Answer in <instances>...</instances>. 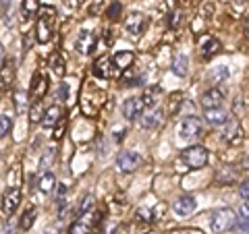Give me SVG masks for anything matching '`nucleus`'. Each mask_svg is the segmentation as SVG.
<instances>
[{
    "label": "nucleus",
    "mask_w": 249,
    "mask_h": 234,
    "mask_svg": "<svg viewBox=\"0 0 249 234\" xmlns=\"http://www.w3.org/2000/svg\"><path fill=\"white\" fill-rule=\"evenodd\" d=\"M54 15H56V11H54L52 6H42L40 19H37V23H36V35H37V42H40V44H46V42L52 40Z\"/></svg>",
    "instance_id": "1"
},
{
    "label": "nucleus",
    "mask_w": 249,
    "mask_h": 234,
    "mask_svg": "<svg viewBox=\"0 0 249 234\" xmlns=\"http://www.w3.org/2000/svg\"><path fill=\"white\" fill-rule=\"evenodd\" d=\"M208 158H210V153L204 145H191V147H187V150H183V153H181V160L185 162V166H189L191 170L204 168L208 164Z\"/></svg>",
    "instance_id": "2"
},
{
    "label": "nucleus",
    "mask_w": 249,
    "mask_h": 234,
    "mask_svg": "<svg viewBox=\"0 0 249 234\" xmlns=\"http://www.w3.org/2000/svg\"><path fill=\"white\" fill-rule=\"evenodd\" d=\"M235 222H237V216H235V212H232V209H229V207L216 209V212L212 214V220H210L214 232H229V230H232Z\"/></svg>",
    "instance_id": "3"
},
{
    "label": "nucleus",
    "mask_w": 249,
    "mask_h": 234,
    "mask_svg": "<svg viewBox=\"0 0 249 234\" xmlns=\"http://www.w3.org/2000/svg\"><path fill=\"white\" fill-rule=\"evenodd\" d=\"M178 133H181L183 139H197L204 135V120L197 118V116H187L178 127Z\"/></svg>",
    "instance_id": "4"
},
{
    "label": "nucleus",
    "mask_w": 249,
    "mask_h": 234,
    "mask_svg": "<svg viewBox=\"0 0 249 234\" xmlns=\"http://www.w3.org/2000/svg\"><path fill=\"white\" fill-rule=\"evenodd\" d=\"M116 166H119L121 172H135L142 166V155L137 151H121L119 158H116Z\"/></svg>",
    "instance_id": "5"
},
{
    "label": "nucleus",
    "mask_w": 249,
    "mask_h": 234,
    "mask_svg": "<svg viewBox=\"0 0 249 234\" xmlns=\"http://www.w3.org/2000/svg\"><path fill=\"white\" fill-rule=\"evenodd\" d=\"M124 29H127L131 35H142L147 29V17L143 13H131L129 17L124 19Z\"/></svg>",
    "instance_id": "6"
},
{
    "label": "nucleus",
    "mask_w": 249,
    "mask_h": 234,
    "mask_svg": "<svg viewBox=\"0 0 249 234\" xmlns=\"http://www.w3.org/2000/svg\"><path fill=\"white\" fill-rule=\"evenodd\" d=\"M21 203V191L17 189V186H11V189H6L4 195H2V212L6 216L15 214V209L19 207Z\"/></svg>",
    "instance_id": "7"
},
{
    "label": "nucleus",
    "mask_w": 249,
    "mask_h": 234,
    "mask_svg": "<svg viewBox=\"0 0 249 234\" xmlns=\"http://www.w3.org/2000/svg\"><path fill=\"white\" fill-rule=\"evenodd\" d=\"M75 48L79 54H83V56H88V54L93 52V48H96V33H91V31H81L79 35H77L75 40Z\"/></svg>",
    "instance_id": "8"
},
{
    "label": "nucleus",
    "mask_w": 249,
    "mask_h": 234,
    "mask_svg": "<svg viewBox=\"0 0 249 234\" xmlns=\"http://www.w3.org/2000/svg\"><path fill=\"white\" fill-rule=\"evenodd\" d=\"M220 42L216 40L214 35H210V33H204V35H199V50H201V56L204 58H212L216 56L218 52H220Z\"/></svg>",
    "instance_id": "9"
},
{
    "label": "nucleus",
    "mask_w": 249,
    "mask_h": 234,
    "mask_svg": "<svg viewBox=\"0 0 249 234\" xmlns=\"http://www.w3.org/2000/svg\"><path fill=\"white\" fill-rule=\"evenodd\" d=\"M143 110H145V106L142 102V98H129L127 102L123 104V116L127 120H135L137 116H142Z\"/></svg>",
    "instance_id": "10"
},
{
    "label": "nucleus",
    "mask_w": 249,
    "mask_h": 234,
    "mask_svg": "<svg viewBox=\"0 0 249 234\" xmlns=\"http://www.w3.org/2000/svg\"><path fill=\"white\" fill-rule=\"evenodd\" d=\"M196 207H197V201L193 195H183V197H178L175 201V214L177 216H191L193 212H196Z\"/></svg>",
    "instance_id": "11"
},
{
    "label": "nucleus",
    "mask_w": 249,
    "mask_h": 234,
    "mask_svg": "<svg viewBox=\"0 0 249 234\" xmlns=\"http://www.w3.org/2000/svg\"><path fill=\"white\" fill-rule=\"evenodd\" d=\"M46 91H48V77L37 73L34 77V81H31V98H34V102H40L46 96Z\"/></svg>",
    "instance_id": "12"
},
{
    "label": "nucleus",
    "mask_w": 249,
    "mask_h": 234,
    "mask_svg": "<svg viewBox=\"0 0 249 234\" xmlns=\"http://www.w3.org/2000/svg\"><path fill=\"white\" fill-rule=\"evenodd\" d=\"M160 122H162V110L160 108H150V110L142 112V116H139V124H142L143 129H156Z\"/></svg>",
    "instance_id": "13"
},
{
    "label": "nucleus",
    "mask_w": 249,
    "mask_h": 234,
    "mask_svg": "<svg viewBox=\"0 0 249 234\" xmlns=\"http://www.w3.org/2000/svg\"><path fill=\"white\" fill-rule=\"evenodd\" d=\"M222 100H224V93L222 89H218V87H212V89H208L201 93V106L206 108H218V106H222Z\"/></svg>",
    "instance_id": "14"
},
{
    "label": "nucleus",
    "mask_w": 249,
    "mask_h": 234,
    "mask_svg": "<svg viewBox=\"0 0 249 234\" xmlns=\"http://www.w3.org/2000/svg\"><path fill=\"white\" fill-rule=\"evenodd\" d=\"M204 120L210 122V124H214V127H220V124H227L229 122V114H227V110H224L222 106L208 108L206 114H204Z\"/></svg>",
    "instance_id": "15"
},
{
    "label": "nucleus",
    "mask_w": 249,
    "mask_h": 234,
    "mask_svg": "<svg viewBox=\"0 0 249 234\" xmlns=\"http://www.w3.org/2000/svg\"><path fill=\"white\" fill-rule=\"evenodd\" d=\"M91 214H83L79 220H75L71 226H69V234H89L91 232Z\"/></svg>",
    "instance_id": "16"
},
{
    "label": "nucleus",
    "mask_w": 249,
    "mask_h": 234,
    "mask_svg": "<svg viewBox=\"0 0 249 234\" xmlns=\"http://www.w3.org/2000/svg\"><path fill=\"white\" fill-rule=\"evenodd\" d=\"M112 58H108V56H100L96 62H93V75L100 77V79H108L112 73Z\"/></svg>",
    "instance_id": "17"
},
{
    "label": "nucleus",
    "mask_w": 249,
    "mask_h": 234,
    "mask_svg": "<svg viewBox=\"0 0 249 234\" xmlns=\"http://www.w3.org/2000/svg\"><path fill=\"white\" fill-rule=\"evenodd\" d=\"M232 230H235L237 234H247L249 232V203L241 205L237 222H235V226H232Z\"/></svg>",
    "instance_id": "18"
},
{
    "label": "nucleus",
    "mask_w": 249,
    "mask_h": 234,
    "mask_svg": "<svg viewBox=\"0 0 249 234\" xmlns=\"http://www.w3.org/2000/svg\"><path fill=\"white\" fill-rule=\"evenodd\" d=\"M62 118V108L60 106H50L48 110L44 112V118H42V124L46 129L50 127H56V122Z\"/></svg>",
    "instance_id": "19"
},
{
    "label": "nucleus",
    "mask_w": 249,
    "mask_h": 234,
    "mask_svg": "<svg viewBox=\"0 0 249 234\" xmlns=\"http://www.w3.org/2000/svg\"><path fill=\"white\" fill-rule=\"evenodd\" d=\"M241 137H243V129H241V124L237 120H232L229 124L227 133H224V139H227V143L237 145V143H241Z\"/></svg>",
    "instance_id": "20"
},
{
    "label": "nucleus",
    "mask_w": 249,
    "mask_h": 234,
    "mask_svg": "<svg viewBox=\"0 0 249 234\" xmlns=\"http://www.w3.org/2000/svg\"><path fill=\"white\" fill-rule=\"evenodd\" d=\"M133 52H129V50H124V52H119L116 56L112 58V62H114V67L116 68H121V71H124V68H129L131 65H133Z\"/></svg>",
    "instance_id": "21"
},
{
    "label": "nucleus",
    "mask_w": 249,
    "mask_h": 234,
    "mask_svg": "<svg viewBox=\"0 0 249 234\" xmlns=\"http://www.w3.org/2000/svg\"><path fill=\"white\" fill-rule=\"evenodd\" d=\"M158 96H160V87H147L145 91H143V96H142V102H143V106L145 108H154V104L158 102Z\"/></svg>",
    "instance_id": "22"
},
{
    "label": "nucleus",
    "mask_w": 249,
    "mask_h": 234,
    "mask_svg": "<svg viewBox=\"0 0 249 234\" xmlns=\"http://www.w3.org/2000/svg\"><path fill=\"white\" fill-rule=\"evenodd\" d=\"M50 68L54 71V75H58V77H62L65 75V58H62V54H58V52H54L52 56H50Z\"/></svg>",
    "instance_id": "23"
},
{
    "label": "nucleus",
    "mask_w": 249,
    "mask_h": 234,
    "mask_svg": "<svg viewBox=\"0 0 249 234\" xmlns=\"http://www.w3.org/2000/svg\"><path fill=\"white\" fill-rule=\"evenodd\" d=\"M187 65H189L187 56H177L175 62H173V73H175L177 77H185V75H187Z\"/></svg>",
    "instance_id": "24"
},
{
    "label": "nucleus",
    "mask_w": 249,
    "mask_h": 234,
    "mask_svg": "<svg viewBox=\"0 0 249 234\" xmlns=\"http://www.w3.org/2000/svg\"><path fill=\"white\" fill-rule=\"evenodd\" d=\"M36 209L34 207H29L27 209V212L25 214H23V217H21V222H19V226H21V228L23 230H29L31 228V226H34V222H36Z\"/></svg>",
    "instance_id": "25"
},
{
    "label": "nucleus",
    "mask_w": 249,
    "mask_h": 234,
    "mask_svg": "<svg viewBox=\"0 0 249 234\" xmlns=\"http://www.w3.org/2000/svg\"><path fill=\"white\" fill-rule=\"evenodd\" d=\"M54 183H56L54 174H52V172H44L42 178H40V189H42L44 193H50V191L54 189Z\"/></svg>",
    "instance_id": "26"
},
{
    "label": "nucleus",
    "mask_w": 249,
    "mask_h": 234,
    "mask_svg": "<svg viewBox=\"0 0 249 234\" xmlns=\"http://www.w3.org/2000/svg\"><path fill=\"white\" fill-rule=\"evenodd\" d=\"M229 77V71H227V67H220V68H214L212 73H210V83H222L224 79Z\"/></svg>",
    "instance_id": "27"
},
{
    "label": "nucleus",
    "mask_w": 249,
    "mask_h": 234,
    "mask_svg": "<svg viewBox=\"0 0 249 234\" xmlns=\"http://www.w3.org/2000/svg\"><path fill=\"white\" fill-rule=\"evenodd\" d=\"M37 9H40L37 0H25L23 2V15H25V19H31V15H36Z\"/></svg>",
    "instance_id": "28"
},
{
    "label": "nucleus",
    "mask_w": 249,
    "mask_h": 234,
    "mask_svg": "<svg viewBox=\"0 0 249 234\" xmlns=\"http://www.w3.org/2000/svg\"><path fill=\"white\" fill-rule=\"evenodd\" d=\"M11 127H13V120H11V116H6V114H2V116H0V139L9 135Z\"/></svg>",
    "instance_id": "29"
},
{
    "label": "nucleus",
    "mask_w": 249,
    "mask_h": 234,
    "mask_svg": "<svg viewBox=\"0 0 249 234\" xmlns=\"http://www.w3.org/2000/svg\"><path fill=\"white\" fill-rule=\"evenodd\" d=\"M15 102H17V112L23 114L25 112V106H27V98L23 91H15Z\"/></svg>",
    "instance_id": "30"
},
{
    "label": "nucleus",
    "mask_w": 249,
    "mask_h": 234,
    "mask_svg": "<svg viewBox=\"0 0 249 234\" xmlns=\"http://www.w3.org/2000/svg\"><path fill=\"white\" fill-rule=\"evenodd\" d=\"M91 207H93V195H85L83 201H81V207H79V216L89 214Z\"/></svg>",
    "instance_id": "31"
},
{
    "label": "nucleus",
    "mask_w": 249,
    "mask_h": 234,
    "mask_svg": "<svg viewBox=\"0 0 249 234\" xmlns=\"http://www.w3.org/2000/svg\"><path fill=\"white\" fill-rule=\"evenodd\" d=\"M31 120L37 122V120H42V104L40 102H34V106H31Z\"/></svg>",
    "instance_id": "32"
},
{
    "label": "nucleus",
    "mask_w": 249,
    "mask_h": 234,
    "mask_svg": "<svg viewBox=\"0 0 249 234\" xmlns=\"http://www.w3.org/2000/svg\"><path fill=\"white\" fill-rule=\"evenodd\" d=\"M65 129H67V120L65 118H60V124L56 122V129H54V139H62V135H65Z\"/></svg>",
    "instance_id": "33"
},
{
    "label": "nucleus",
    "mask_w": 249,
    "mask_h": 234,
    "mask_svg": "<svg viewBox=\"0 0 249 234\" xmlns=\"http://www.w3.org/2000/svg\"><path fill=\"white\" fill-rule=\"evenodd\" d=\"M168 25L177 29L178 25H181V11H175V13H170V19H168Z\"/></svg>",
    "instance_id": "34"
},
{
    "label": "nucleus",
    "mask_w": 249,
    "mask_h": 234,
    "mask_svg": "<svg viewBox=\"0 0 249 234\" xmlns=\"http://www.w3.org/2000/svg\"><path fill=\"white\" fill-rule=\"evenodd\" d=\"M52 160H54V150L50 147V150L46 151V155H44V158L40 160V166H42V168H48L50 164H52Z\"/></svg>",
    "instance_id": "35"
},
{
    "label": "nucleus",
    "mask_w": 249,
    "mask_h": 234,
    "mask_svg": "<svg viewBox=\"0 0 249 234\" xmlns=\"http://www.w3.org/2000/svg\"><path fill=\"white\" fill-rule=\"evenodd\" d=\"M119 13H121V2H112L110 6H108V17L110 19H116Z\"/></svg>",
    "instance_id": "36"
},
{
    "label": "nucleus",
    "mask_w": 249,
    "mask_h": 234,
    "mask_svg": "<svg viewBox=\"0 0 249 234\" xmlns=\"http://www.w3.org/2000/svg\"><path fill=\"white\" fill-rule=\"evenodd\" d=\"M11 77H13V68H11V65H6L4 67V73H2V87H6V81H11Z\"/></svg>",
    "instance_id": "37"
},
{
    "label": "nucleus",
    "mask_w": 249,
    "mask_h": 234,
    "mask_svg": "<svg viewBox=\"0 0 249 234\" xmlns=\"http://www.w3.org/2000/svg\"><path fill=\"white\" fill-rule=\"evenodd\" d=\"M137 217H139V220H143V222H152V220H154V217L150 216V209H139Z\"/></svg>",
    "instance_id": "38"
},
{
    "label": "nucleus",
    "mask_w": 249,
    "mask_h": 234,
    "mask_svg": "<svg viewBox=\"0 0 249 234\" xmlns=\"http://www.w3.org/2000/svg\"><path fill=\"white\" fill-rule=\"evenodd\" d=\"M241 197L249 201V181H245L243 184H241Z\"/></svg>",
    "instance_id": "39"
},
{
    "label": "nucleus",
    "mask_w": 249,
    "mask_h": 234,
    "mask_svg": "<svg viewBox=\"0 0 249 234\" xmlns=\"http://www.w3.org/2000/svg\"><path fill=\"white\" fill-rule=\"evenodd\" d=\"M212 11H214V6H212V4H204V6H201V15H204V17L212 15Z\"/></svg>",
    "instance_id": "40"
},
{
    "label": "nucleus",
    "mask_w": 249,
    "mask_h": 234,
    "mask_svg": "<svg viewBox=\"0 0 249 234\" xmlns=\"http://www.w3.org/2000/svg\"><path fill=\"white\" fill-rule=\"evenodd\" d=\"M173 234H201V230H197V228H193V230H177Z\"/></svg>",
    "instance_id": "41"
},
{
    "label": "nucleus",
    "mask_w": 249,
    "mask_h": 234,
    "mask_svg": "<svg viewBox=\"0 0 249 234\" xmlns=\"http://www.w3.org/2000/svg\"><path fill=\"white\" fill-rule=\"evenodd\" d=\"M60 100H67V83L60 85Z\"/></svg>",
    "instance_id": "42"
},
{
    "label": "nucleus",
    "mask_w": 249,
    "mask_h": 234,
    "mask_svg": "<svg viewBox=\"0 0 249 234\" xmlns=\"http://www.w3.org/2000/svg\"><path fill=\"white\" fill-rule=\"evenodd\" d=\"M9 6H11V0H0V9L2 11H6Z\"/></svg>",
    "instance_id": "43"
},
{
    "label": "nucleus",
    "mask_w": 249,
    "mask_h": 234,
    "mask_svg": "<svg viewBox=\"0 0 249 234\" xmlns=\"http://www.w3.org/2000/svg\"><path fill=\"white\" fill-rule=\"evenodd\" d=\"M2 60H4V48H2V44H0V68H2Z\"/></svg>",
    "instance_id": "44"
},
{
    "label": "nucleus",
    "mask_w": 249,
    "mask_h": 234,
    "mask_svg": "<svg viewBox=\"0 0 249 234\" xmlns=\"http://www.w3.org/2000/svg\"><path fill=\"white\" fill-rule=\"evenodd\" d=\"M245 33H247V37H249V19H247V23H245Z\"/></svg>",
    "instance_id": "45"
}]
</instances>
